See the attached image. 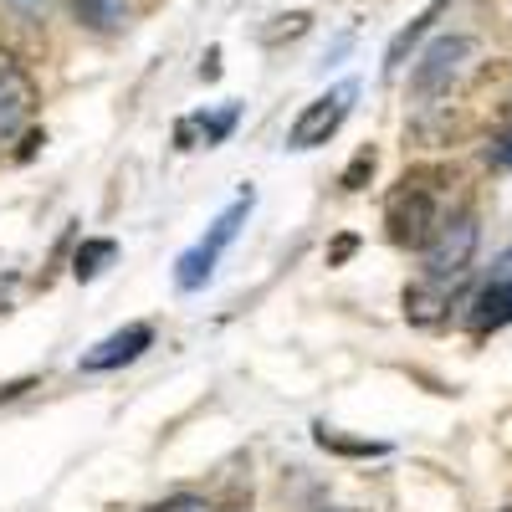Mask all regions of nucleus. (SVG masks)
<instances>
[{
	"label": "nucleus",
	"instance_id": "f257e3e1",
	"mask_svg": "<svg viewBox=\"0 0 512 512\" xmlns=\"http://www.w3.org/2000/svg\"><path fill=\"white\" fill-rule=\"evenodd\" d=\"M425 113L410 123V134L431 149H451L461 139L497 134L512 123V62H482L436 103H420Z\"/></svg>",
	"mask_w": 512,
	"mask_h": 512
},
{
	"label": "nucleus",
	"instance_id": "6ab92c4d",
	"mask_svg": "<svg viewBox=\"0 0 512 512\" xmlns=\"http://www.w3.org/2000/svg\"><path fill=\"white\" fill-rule=\"evenodd\" d=\"M0 6H11V11H16V16H26V21H47L52 0H0Z\"/></svg>",
	"mask_w": 512,
	"mask_h": 512
},
{
	"label": "nucleus",
	"instance_id": "9d476101",
	"mask_svg": "<svg viewBox=\"0 0 512 512\" xmlns=\"http://www.w3.org/2000/svg\"><path fill=\"white\" fill-rule=\"evenodd\" d=\"M502 323H512V251L502 256V267H497L492 287L472 303V328H477V333L502 328Z\"/></svg>",
	"mask_w": 512,
	"mask_h": 512
},
{
	"label": "nucleus",
	"instance_id": "4468645a",
	"mask_svg": "<svg viewBox=\"0 0 512 512\" xmlns=\"http://www.w3.org/2000/svg\"><path fill=\"white\" fill-rule=\"evenodd\" d=\"M374 169H379V149H374V144H364V149L349 159V169H344V175H338V185H344L349 195H359V190L374 180Z\"/></svg>",
	"mask_w": 512,
	"mask_h": 512
},
{
	"label": "nucleus",
	"instance_id": "412c9836",
	"mask_svg": "<svg viewBox=\"0 0 512 512\" xmlns=\"http://www.w3.org/2000/svg\"><path fill=\"white\" fill-rule=\"evenodd\" d=\"M21 390H31V379H11V384H0V400H11V395H21Z\"/></svg>",
	"mask_w": 512,
	"mask_h": 512
},
{
	"label": "nucleus",
	"instance_id": "9b49d317",
	"mask_svg": "<svg viewBox=\"0 0 512 512\" xmlns=\"http://www.w3.org/2000/svg\"><path fill=\"white\" fill-rule=\"evenodd\" d=\"M441 11H446V0H431V6H425V11H420V16H415V21L390 41V52H384V72H400V67H405V52L415 47V41H420L425 31H431V21H436Z\"/></svg>",
	"mask_w": 512,
	"mask_h": 512
},
{
	"label": "nucleus",
	"instance_id": "4be33fe9",
	"mask_svg": "<svg viewBox=\"0 0 512 512\" xmlns=\"http://www.w3.org/2000/svg\"><path fill=\"white\" fill-rule=\"evenodd\" d=\"M507 512H512V507H507Z\"/></svg>",
	"mask_w": 512,
	"mask_h": 512
},
{
	"label": "nucleus",
	"instance_id": "2eb2a0df",
	"mask_svg": "<svg viewBox=\"0 0 512 512\" xmlns=\"http://www.w3.org/2000/svg\"><path fill=\"white\" fill-rule=\"evenodd\" d=\"M308 26H313L308 11H282V16H272V26L262 31V41H267V47H282V41H297Z\"/></svg>",
	"mask_w": 512,
	"mask_h": 512
},
{
	"label": "nucleus",
	"instance_id": "39448f33",
	"mask_svg": "<svg viewBox=\"0 0 512 512\" xmlns=\"http://www.w3.org/2000/svg\"><path fill=\"white\" fill-rule=\"evenodd\" d=\"M477 216L472 210H456V216L425 241L420 251V272H431V277H472V256H477Z\"/></svg>",
	"mask_w": 512,
	"mask_h": 512
},
{
	"label": "nucleus",
	"instance_id": "1a4fd4ad",
	"mask_svg": "<svg viewBox=\"0 0 512 512\" xmlns=\"http://www.w3.org/2000/svg\"><path fill=\"white\" fill-rule=\"evenodd\" d=\"M36 113V82L0 52V139H16Z\"/></svg>",
	"mask_w": 512,
	"mask_h": 512
},
{
	"label": "nucleus",
	"instance_id": "f03ea898",
	"mask_svg": "<svg viewBox=\"0 0 512 512\" xmlns=\"http://www.w3.org/2000/svg\"><path fill=\"white\" fill-rule=\"evenodd\" d=\"M451 195H456L451 169H436V164L405 169L395 180V190L384 195V231H390V241L400 251H425V241L456 216Z\"/></svg>",
	"mask_w": 512,
	"mask_h": 512
},
{
	"label": "nucleus",
	"instance_id": "f8f14e48",
	"mask_svg": "<svg viewBox=\"0 0 512 512\" xmlns=\"http://www.w3.org/2000/svg\"><path fill=\"white\" fill-rule=\"evenodd\" d=\"M72 16L88 31H118L123 26V0H72Z\"/></svg>",
	"mask_w": 512,
	"mask_h": 512
},
{
	"label": "nucleus",
	"instance_id": "7ed1b4c3",
	"mask_svg": "<svg viewBox=\"0 0 512 512\" xmlns=\"http://www.w3.org/2000/svg\"><path fill=\"white\" fill-rule=\"evenodd\" d=\"M472 57H477V41H472V36H436L431 47L415 57V67H410V93H415L420 103L446 98L456 82L466 77Z\"/></svg>",
	"mask_w": 512,
	"mask_h": 512
},
{
	"label": "nucleus",
	"instance_id": "423d86ee",
	"mask_svg": "<svg viewBox=\"0 0 512 512\" xmlns=\"http://www.w3.org/2000/svg\"><path fill=\"white\" fill-rule=\"evenodd\" d=\"M354 98H359V82H338V88H328L313 103H303V113H297L292 128H287V149H318V144H328L338 128H344V118L354 113Z\"/></svg>",
	"mask_w": 512,
	"mask_h": 512
},
{
	"label": "nucleus",
	"instance_id": "20e7f679",
	"mask_svg": "<svg viewBox=\"0 0 512 512\" xmlns=\"http://www.w3.org/2000/svg\"><path fill=\"white\" fill-rule=\"evenodd\" d=\"M251 216V190L231 205V210H221V216H216V226H210L185 256H180V262H175V287L180 292H200L210 277H216V262H221V251L236 241V231H241V221Z\"/></svg>",
	"mask_w": 512,
	"mask_h": 512
},
{
	"label": "nucleus",
	"instance_id": "aec40b11",
	"mask_svg": "<svg viewBox=\"0 0 512 512\" xmlns=\"http://www.w3.org/2000/svg\"><path fill=\"white\" fill-rule=\"evenodd\" d=\"M354 251V236H344V241H338L333 251H328V267H338V262H344V256Z\"/></svg>",
	"mask_w": 512,
	"mask_h": 512
},
{
	"label": "nucleus",
	"instance_id": "0eeeda50",
	"mask_svg": "<svg viewBox=\"0 0 512 512\" xmlns=\"http://www.w3.org/2000/svg\"><path fill=\"white\" fill-rule=\"evenodd\" d=\"M466 277H431V272H420L405 292H400V303H405V318L415 328H441L456 308V297H461Z\"/></svg>",
	"mask_w": 512,
	"mask_h": 512
},
{
	"label": "nucleus",
	"instance_id": "dca6fc26",
	"mask_svg": "<svg viewBox=\"0 0 512 512\" xmlns=\"http://www.w3.org/2000/svg\"><path fill=\"white\" fill-rule=\"evenodd\" d=\"M149 512H216V507H210L200 492H169L164 502H154Z\"/></svg>",
	"mask_w": 512,
	"mask_h": 512
},
{
	"label": "nucleus",
	"instance_id": "a211bd4d",
	"mask_svg": "<svg viewBox=\"0 0 512 512\" xmlns=\"http://www.w3.org/2000/svg\"><path fill=\"white\" fill-rule=\"evenodd\" d=\"M487 159H492L497 169H512V123L492 134V144H487Z\"/></svg>",
	"mask_w": 512,
	"mask_h": 512
},
{
	"label": "nucleus",
	"instance_id": "f3484780",
	"mask_svg": "<svg viewBox=\"0 0 512 512\" xmlns=\"http://www.w3.org/2000/svg\"><path fill=\"white\" fill-rule=\"evenodd\" d=\"M318 441L328 446V451H344V456H379L384 446H364V441H344V436H333L328 425H318Z\"/></svg>",
	"mask_w": 512,
	"mask_h": 512
},
{
	"label": "nucleus",
	"instance_id": "6e6552de",
	"mask_svg": "<svg viewBox=\"0 0 512 512\" xmlns=\"http://www.w3.org/2000/svg\"><path fill=\"white\" fill-rule=\"evenodd\" d=\"M144 349H154V328H149V323H128V328L108 333L98 349L82 354L77 369H82V374H113V369H123V364H134Z\"/></svg>",
	"mask_w": 512,
	"mask_h": 512
},
{
	"label": "nucleus",
	"instance_id": "ddd939ff",
	"mask_svg": "<svg viewBox=\"0 0 512 512\" xmlns=\"http://www.w3.org/2000/svg\"><path fill=\"white\" fill-rule=\"evenodd\" d=\"M113 256H118V241H108V236L82 241V246H77V262H72V277H77V282H93V277L113 262Z\"/></svg>",
	"mask_w": 512,
	"mask_h": 512
}]
</instances>
